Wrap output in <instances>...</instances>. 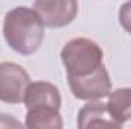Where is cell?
<instances>
[{
  "mask_svg": "<svg viewBox=\"0 0 131 129\" xmlns=\"http://www.w3.org/2000/svg\"><path fill=\"white\" fill-rule=\"evenodd\" d=\"M3 36L14 52L28 56L40 49L44 40V24L34 9L17 6L5 17Z\"/></svg>",
  "mask_w": 131,
  "mask_h": 129,
  "instance_id": "1",
  "label": "cell"
},
{
  "mask_svg": "<svg viewBox=\"0 0 131 129\" xmlns=\"http://www.w3.org/2000/svg\"><path fill=\"white\" fill-rule=\"evenodd\" d=\"M61 61L67 76H87L104 64V52L93 40L79 36L66 43Z\"/></svg>",
  "mask_w": 131,
  "mask_h": 129,
  "instance_id": "2",
  "label": "cell"
},
{
  "mask_svg": "<svg viewBox=\"0 0 131 129\" xmlns=\"http://www.w3.org/2000/svg\"><path fill=\"white\" fill-rule=\"evenodd\" d=\"M72 94L79 100H99L111 93L110 74L102 64L87 76H67Z\"/></svg>",
  "mask_w": 131,
  "mask_h": 129,
  "instance_id": "3",
  "label": "cell"
},
{
  "mask_svg": "<svg viewBox=\"0 0 131 129\" xmlns=\"http://www.w3.org/2000/svg\"><path fill=\"white\" fill-rule=\"evenodd\" d=\"M31 84L28 71L15 62H0V102L21 103Z\"/></svg>",
  "mask_w": 131,
  "mask_h": 129,
  "instance_id": "4",
  "label": "cell"
},
{
  "mask_svg": "<svg viewBox=\"0 0 131 129\" xmlns=\"http://www.w3.org/2000/svg\"><path fill=\"white\" fill-rule=\"evenodd\" d=\"M78 128H121L110 115L107 103L98 100H89L87 105L81 108L76 120Z\"/></svg>",
  "mask_w": 131,
  "mask_h": 129,
  "instance_id": "7",
  "label": "cell"
},
{
  "mask_svg": "<svg viewBox=\"0 0 131 129\" xmlns=\"http://www.w3.org/2000/svg\"><path fill=\"white\" fill-rule=\"evenodd\" d=\"M28 128H46V129H61L63 120L60 109L55 108H29L26 112Z\"/></svg>",
  "mask_w": 131,
  "mask_h": 129,
  "instance_id": "9",
  "label": "cell"
},
{
  "mask_svg": "<svg viewBox=\"0 0 131 129\" xmlns=\"http://www.w3.org/2000/svg\"><path fill=\"white\" fill-rule=\"evenodd\" d=\"M111 119L122 128L125 122L131 120V88H117L108 94L107 102Z\"/></svg>",
  "mask_w": 131,
  "mask_h": 129,
  "instance_id": "8",
  "label": "cell"
},
{
  "mask_svg": "<svg viewBox=\"0 0 131 129\" xmlns=\"http://www.w3.org/2000/svg\"><path fill=\"white\" fill-rule=\"evenodd\" d=\"M23 103L26 105V109L29 108H61V94L60 90L49 82L38 81V82H31Z\"/></svg>",
  "mask_w": 131,
  "mask_h": 129,
  "instance_id": "6",
  "label": "cell"
},
{
  "mask_svg": "<svg viewBox=\"0 0 131 129\" xmlns=\"http://www.w3.org/2000/svg\"><path fill=\"white\" fill-rule=\"evenodd\" d=\"M119 23L124 28V31L131 33V0L121 6V9H119Z\"/></svg>",
  "mask_w": 131,
  "mask_h": 129,
  "instance_id": "10",
  "label": "cell"
},
{
  "mask_svg": "<svg viewBox=\"0 0 131 129\" xmlns=\"http://www.w3.org/2000/svg\"><path fill=\"white\" fill-rule=\"evenodd\" d=\"M34 11L47 28H64L78 14V0H35Z\"/></svg>",
  "mask_w": 131,
  "mask_h": 129,
  "instance_id": "5",
  "label": "cell"
}]
</instances>
